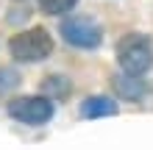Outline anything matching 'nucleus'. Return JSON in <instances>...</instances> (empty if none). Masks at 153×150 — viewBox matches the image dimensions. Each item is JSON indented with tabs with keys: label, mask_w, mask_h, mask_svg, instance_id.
Returning a JSON list of instances; mask_svg holds the SVG:
<instances>
[{
	"label": "nucleus",
	"mask_w": 153,
	"mask_h": 150,
	"mask_svg": "<svg viewBox=\"0 0 153 150\" xmlns=\"http://www.w3.org/2000/svg\"><path fill=\"white\" fill-rule=\"evenodd\" d=\"M8 53H11L14 61H25V64H33V61H42L53 53V36L48 28L42 25H33V28L17 31L11 39H8Z\"/></svg>",
	"instance_id": "1"
},
{
	"label": "nucleus",
	"mask_w": 153,
	"mask_h": 150,
	"mask_svg": "<svg viewBox=\"0 0 153 150\" xmlns=\"http://www.w3.org/2000/svg\"><path fill=\"white\" fill-rule=\"evenodd\" d=\"M117 61H120L123 72L145 75L153 67V42L145 33H125L117 42Z\"/></svg>",
	"instance_id": "2"
},
{
	"label": "nucleus",
	"mask_w": 153,
	"mask_h": 150,
	"mask_svg": "<svg viewBox=\"0 0 153 150\" xmlns=\"http://www.w3.org/2000/svg\"><path fill=\"white\" fill-rule=\"evenodd\" d=\"M59 33L67 45L81 47V50H95L100 47L103 42V28L97 25L92 17H84V14H73V17H64L59 25Z\"/></svg>",
	"instance_id": "3"
},
{
	"label": "nucleus",
	"mask_w": 153,
	"mask_h": 150,
	"mask_svg": "<svg viewBox=\"0 0 153 150\" xmlns=\"http://www.w3.org/2000/svg\"><path fill=\"white\" fill-rule=\"evenodd\" d=\"M6 111L11 120L22 122V125H45V122L53 120L56 109H53V100L45 98V95H28V98L22 95V98L8 100Z\"/></svg>",
	"instance_id": "4"
},
{
	"label": "nucleus",
	"mask_w": 153,
	"mask_h": 150,
	"mask_svg": "<svg viewBox=\"0 0 153 150\" xmlns=\"http://www.w3.org/2000/svg\"><path fill=\"white\" fill-rule=\"evenodd\" d=\"M111 86H114V92L120 95L123 100H142L150 92L145 75H131V72H117L111 78Z\"/></svg>",
	"instance_id": "5"
},
{
	"label": "nucleus",
	"mask_w": 153,
	"mask_h": 150,
	"mask_svg": "<svg viewBox=\"0 0 153 150\" xmlns=\"http://www.w3.org/2000/svg\"><path fill=\"white\" fill-rule=\"evenodd\" d=\"M117 114V100L106 98V95H95V98H86L81 103V117L84 120H103Z\"/></svg>",
	"instance_id": "6"
},
{
	"label": "nucleus",
	"mask_w": 153,
	"mask_h": 150,
	"mask_svg": "<svg viewBox=\"0 0 153 150\" xmlns=\"http://www.w3.org/2000/svg\"><path fill=\"white\" fill-rule=\"evenodd\" d=\"M42 92L53 95V98H67V95H70V81L61 78V75H50V78L42 81Z\"/></svg>",
	"instance_id": "7"
},
{
	"label": "nucleus",
	"mask_w": 153,
	"mask_h": 150,
	"mask_svg": "<svg viewBox=\"0 0 153 150\" xmlns=\"http://www.w3.org/2000/svg\"><path fill=\"white\" fill-rule=\"evenodd\" d=\"M78 0H39V8L48 17H64L67 11H73V6Z\"/></svg>",
	"instance_id": "8"
},
{
	"label": "nucleus",
	"mask_w": 153,
	"mask_h": 150,
	"mask_svg": "<svg viewBox=\"0 0 153 150\" xmlns=\"http://www.w3.org/2000/svg\"><path fill=\"white\" fill-rule=\"evenodd\" d=\"M20 83V72L11 67H0V95H8L11 89H17Z\"/></svg>",
	"instance_id": "9"
}]
</instances>
